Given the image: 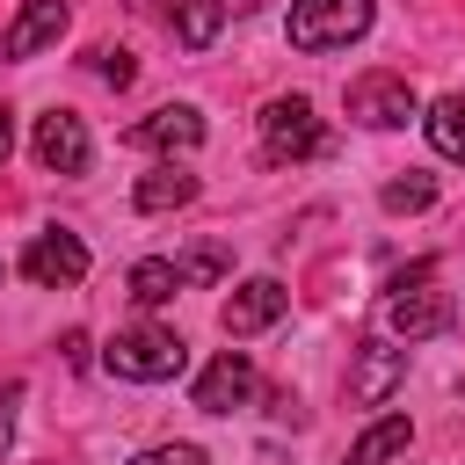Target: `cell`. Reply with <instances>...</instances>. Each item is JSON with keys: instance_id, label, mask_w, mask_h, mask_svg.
<instances>
[{"instance_id": "cell-18", "label": "cell", "mask_w": 465, "mask_h": 465, "mask_svg": "<svg viewBox=\"0 0 465 465\" xmlns=\"http://www.w3.org/2000/svg\"><path fill=\"white\" fill-rule=\"evenodd\" d=\"M392 218H407V211H429L436 203V174H400V182H385V196H378Z\"/></svg>"}, {"instance_id": "cell-22", "label": "cell", "mask_w": 465, "mask_h": 465, "mask_svg": "<svg viewBox=\"0 0 465 465\" xmlns=\"http://www.w3.org/2000/svg\"><path fill=\"white\" fill-rule=\"evenodd\" d=\"M7 436H15V385L0 392V458H7Z\"/></svg>"}, {"instance_id": "cell-13", "label": "cell", "mask_w": 465, "mask_h": 465, "mask_svg": "<svg viewBox=\"0 0 465 465\" xmlns=\"http://www.w3.org/2000/svg\"><path fill=\"white\" fill-rule=\"evenodd\" d=\"M131 203L153 218V211H182V203H196V174L189 167H153V174H138V189H131Z\"/></svg>"}, {"instance_id": "cell-12", "label": "cell", "mask_w": 465, "mask_h": 465, "mask_svg": "<svg viewBox=\"0 0 465 465\" xmlns=\"http://www.w3.org/2000/svg\"><path fill=\"white\" fill-rule=\"evenodd\" d=\"M124 138H131L138 153H196V145H203V116H196L189 102H167V109L138 116Z\"/></svg>"}, {"instance_id": "cell-23", "label": "cell", "mask_w": 465, "mask_h": 465, "mask_svg": "<svg viewBox=\"0 0 465 465\" xmlns=\"http://www.w3.org/2000/svg\"><path fill=\"white\" fill-rule=\"evenodd\" d=\"M7 153H15V109L0 102V160H7Z\"/></svg>"}, {"instance_id": "cell-16", "label": "cell", "mask_w": 465, "mask_h": 465, "mask_svg": "<svg viewBox=\"0 0 465 465\" xmlns=\"http://www.w3.org/2000/svg\"><path fill=\"white\" fill-rule=\"evenodd\" d=\"M429 145L443 153V160H458L465 167V94H443V102H429Z\"/></svg>"}, {"instance_id": "cell-2", "label": "cell", "mask_w": 465, "mask_h": 465, "mask_svg": "<svg viewBox=\"0 0 465 465\" xmlns=\"http://www.w3.org/2000/svg\"><path fill=\"white\" fill-rule=\"evenodd\" d=\"M102 363H109L116 378H131V385H167V378L189 371V341H182L174 327H124V334L102 349Z\"/></svg>"}, {"instance_id": "cell-1", "label": "cell", "mask_w": 465, "mask_h": 465, "mask_svg": "<svg viewBox=\"0 0 465 465\" xmlns=\"http://www.w3.org/2000/svg\"><path fill=\"white\" fill-rule=\"evenodd\" d=\"M429 276H436V269L414 262L407 276L385 283V298H378V327H385V341H429V334H443V327L458 320V298L436 291Z\"/></svg>"}, {"instance_id": "cell-7", "label": "cell", "mask_w": 465, "mask_h": 465, "mask_svg": "<svg viewBox=\"0 0 465 465\" xmlns=\"http://www.w3.org/2000/svg\"><path fill=\"white\" fill-rule=\"evenodd\" d=\"M283 305H291V291H283L276 276H247V283L218 305V327H225V341H247V334L276 327V320H283Z\"/></svg>"}, {"instance_id": "cell-17", "label": "cell", "mask_w": 465, "mask_h": 465, "mask_svg": "<svg viewBox=\"0 0 465 465\" xmlns=\"http://www.w3.org/2000/svg\"><path fill=\"white\" fill-rule=\"evenodd\" d=\"M218 0H174V36L189 44V51H211L218 44Z\"/></svg>"}, {"instance_id": "cell-15", "label": "cell", "mask_w": 465, "mask_h": 465, "mask_svg": "<svg viewBox=\"0 0 465 465\" xmlns=\"http://www.w3.org/2000/svg\"><path fill=\"white\" fill-rule=\"evenodd\" d=\"M182 283H189V276H182V262H167V254H145V262H131V276H124V291H131L138 305H167Z\"/></svg>"}, {"instance_id": "cell-6", "label": "cell", "mask_w": 465, "mask_h": 465, "mask_svg": "<svg viewBox=\"0 0 465 465\" xmlns=\"http://www.w3.org/2000/svg\"><path fill=\"white\" fill-rule=\"evenodd\" d=\"M22 276L44 283V291H73V283L87 276V247H80V232H65V225L36 232V240L22 247Z\"/></svg>"}, {"instance_id": "cell-24", "label": "cell", "mask_w": 465, "mask_h": 465, "mask_svg": "<svg viewBox=\"0 0 465 465\" xmlns=\"http://www.w3.org/2000/svg\"><path fill=\"white\" fill-rule=\"evenodd\" d=\"M254 7H262V0H218V15H232V22H240V15H254Z\"/></svg>"}, {"instance_id": "cell-19", "label": "cell", "mask_w": 465, "mask_h": 465, "mask_svg": "<svg viewBox=\"0 0 465 465\" xmlns=\"http://www.w3.org/2000/svg\"><path fill=\"white\" fill-rule=\"evenodd\" d=\"M87 58H94V73H102L109 87H131V80H138V58H131V51H109V44H102V51H87Z\"/></svg>"}, {"instance_id": "cell-3", "label": "cell", "mask_w": 465, "mask_h": 465, "mask_svg": "<svg viewBox=\"0 0 465 465\" xmlns=\"http://www.w3.org/2000/svg\"><path fill=\"white\" fill-rule=\"evenodd\" d=\"M371 29V0H291V51H349Z\"/></svg>"}, {"instance_id": "cell-4", "label": "cell", "mask_w": 465, "mask_h": 465, "mask_svg": "<svg viewBox=\"0 0 465 465\" xmlns=\"http://www.w3.org/2000/svg\"><path fill=\"white\" fill-rule=\"evenodd\" d=\"M320 153H327V131H320V116H312V102H305V94H276V102L262 109V160L298 167V160H320Z\"/></svg>"}, {"instance_id": "cell-11", "label": "cell", "mask_w": 465, "mask_h": 465, "mask_svg": "<svg viewBox=\"0 0 465 465\" xmlns=\"http://www.w3.org/2000/svg\"><path fill=\"white\" fill-rule=\"evenodd\" d=\"M65 22H73V7H65V0H22V7H15V22L0 29V58H36L44 44H58V36H65Z\"/></svg>"}, {"instance_id": "cell-14", "label": "cell", "mask_w": 465, "mask_h": 465, "mask_svg": "<svg viewBox=\"0 0 465 465\" xmlns=\"http://www.w3.org/2000/svg\"><path fill=\"white\" fill-rule=\"evenodd\" d=\"M407 436H414V421H407V414H378V421L349 443V465H392V458L407 450Z\"/></svg>"}, {"instance_id": "cell-8", "label": "cell", "mask_w": 465, "mask_h": 465, "mask_svg": "<svg viewBox=\"0 0 465 465\" xmlns=\"http://www.w3.org/2000/svg\"><path fill=\"white\" fill-rule=\"evenodd\" d=\"M400 378H407V349H392L385 334L356 341V363H349V400L356 407H385L400 392Z\"/></svg>"}, {"instance_id": "cell-21", "label": "cell", "mask_w": 465, "mask_h": 465, "mask_svg": "<svg viewBox=\"0 0 465 465\" xmlns=\"http://www.w3.org/2000/svg\"><path fill=\"white\" fill-rule=\"evenodd\" d=\"M58 349H65V363H73V371H87V334H80V327H73Z\"/></svg>"}, {"instance_id": "cell-5", "label": "cell", "mask_w": 465, "mask_h": 465, "mask_svg": "<svg viewBox=\"0 0 465 465\" xmlns=\"http://www.w3.org/2000/svg\"><path fill=\"white\" fill-rule=\"evenodd\" d=\"M349 116L363 131H400L407 116H421V102L400 73H363V80H349Z\"/></svg>"}, {"instance_id": "cell-20", "label": "cell", "mask_w": 465, "mask_h": 465, "mask_svg": "<svg viewBox=\"0 0 465 465\" xmlns=\"http://www.w3.org/2000/svg\"><path fill=\"white\" fill-rule=\"evenodd\" d=\"M131 465H211L196 443H153V450H138Z\"/></svg>"}, {"instance_id": "cell-10", "label": "cell", "mask_w": 465, "mask_h": 465, "mask_svg": "<svg viewBox=\"0 0 465 465\" xmlns=\"http://www.w3.org/2000/svg\"><path fill=\"white\" fill-rule=\"evenodd\" d=\"M29 145H36V160H44L51 174H87V160H94V145H87V124H80L73 109H44Z\"/></svg>"}, {"instance_id": "cell-9", "label": "cell", "mask_w": 465, "mask_h": 465, "mask_svg": "<svg viewBox=\"0 0 465 465\" xmlns=\"http://www.w3.org/2000/svg\"><path fill=\"white\" fill-rule=\"evenodd\" d=\"M254 385H262V378H254L247 349H218V356L203 363V378H196V392H189V400H196L203 414H232V407H247V400H254Z\"/></svg>"}]
</instances>
